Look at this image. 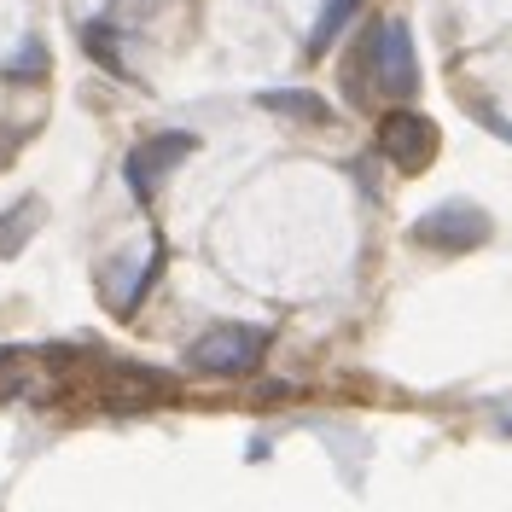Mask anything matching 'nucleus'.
<instances>
[{"label":"nucleus","instance_id":"1","mask_svg":"<svg viewBox=\"0 0 512 512\" xmlns=\"http://www.w3.org/2000/svg\"><path fill=\"white\" fill-rule=\"evenodd\" d=\"M262 355H268V332H256V326H216V332H204L187 350V361L198 373H216V379H245V373L262 367Z\"/></svg>","mask_w":512,"mask_h":512},{"label":"nucleus","instance_id":"2","mask_svg":"<svg viewBox=\"0 0 512 512\" xmlns=\"http://www.w3.org/2000/svg\"><path fill=\"white\" fill-rule=\"evenodd\" d=\"M489 216H483L478 204H466V198H454V204H437L431 216H419L414 222V245H425V251H478V245H489Z\"/></svg>","mask_w":512,"mask_h":512},{"label":"nucleus","instance_id":"3","mask_svg":"<svg viewBox=\"0 0 512 512\" xmlns=\"http://www.w3.org/2000/svg\"><path fill=\"white\" fill-rule=\"evenodd\" d=\"M367 64H373V82H379L390 99H414L419 88V59H414V41H408V24H379L367 35Z\"/></svg>","mask_w":512,"mask_h":512},{"label":"nucleus","instance_id":"4","mask_svg":"<svg viewBox=\"0 0 512 512\" xmlns=\"http://www.w3.org/2000/svg\"><path fill=\"white\" fill-rule=\"evenodd\" d=\"M192 152H198V140H192V134H181V128H175V134H152V140H140V146L128 152V163H123L128 192H134V198L146 204V198L158 192L163 175H169L175 163H187Z\"/></svg>","mask_w":512,"mask_h":512},{"label":"nucleus","instance_id":"5","mask_svg":"<svg viewBox=\"0 0 512 512\" xmlns=\"http://www.w3.org/2000/svg\"><path fill=\"white\" fill-rule=\"evenodd\" d=\"M379 152L402 175H419L425 163L437 158V123L431 117H419V111H390L379 123Z\"/></svg>","mask_w":512,"mask_h":512},{"label":"nucleus","instance_id":"6","mask_svg":"<svg viewBox=\"0 0 512 512\" xmlns=\"http://www.w3.org/2000/svg\"><path fill=\"white\" fill-rule=\"evenodd\" d=\"M256 105L274 117H291V123H332V105L309 88H268V94H256Z\"/></svg>","mask_w":512,"mask_h":512},{"label":"nucleus","instance_id":"7","mask_svg":"<svg viewBox=\"0 0 512 512\" xmlns=\"http://www.w3.org/2000/svg\"><path fill=\"white\" fill-rule=\"evenodd\" d=\"M35 227H41V198H18V204L0 216V256H18L30 245Z\"/></svg>","mask_w":512,"mask_h":512},{"label":"nucleus","instance_id":"8","mask_svg":"<svg viewBox=\"0 0 512 512\" xmlns=\"http://www.w3.org/2000/svg\"><path fill=\"white\" fill-rule=\"evenodd\" d=\"M355 12H361V0H326L315 18V30H309V53H326L338 35H344V24H350Z\"/></svg>","mask_w":512,"mask_h":512},{"label":"nucleus","instance_id":"9","mask_svg":"<svg viewBox=\"0 0 512 512\" xmlns=\"http://www.w3.org/2000/svg\"><path fill=\"white\" fill-rule=\"evenodd\" d=\"M47 76V47L41 41H24L12 59H6V82H41Z\"/></svg>","mask_w":512,"mask_h":512},{"label":"nucleus","instance_id":"10","mask_svg":"<svg viewBox=\"0 0 512 512\" xmlns=\"http://www.w3.org/2000/svg\"><path fill=\"white\" fill-rule=\"evenodd\" d=\"M18 140H24V128H12V134H0V163H12V152H18Z\"/></svg>","mask_w":512,"mask_h":512},{"label":"nucleus","instance_id":"11","mask_svg":"<svg viewBox=\"0 0 512 512\" xmlns=\"http://www.w3.org/2000/svg\"><path fill=\"white\" fill-rule=\"evenodd\" d=\"M483 123L495 128V134H507V140H512V123H501V117H495V111H483Z\"/></svg>","mask_w":512,"mask_h":512}]
</instances>
